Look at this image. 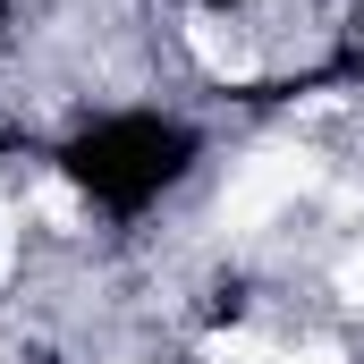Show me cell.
<instances>
[{"instance_id": "1", "label": "cell", "mask_w": 364, "mask_h": 364, "mask_svg": "<svg viewBox=\"0 0 364 364\" xmlns=\"http://www.w3.org/2000/svg\"><path fill=\"white\" fill-rule=\"evenodd\" d=\"M331 296H339L348 314H364V237H348V246L331 255Z\"/></svg>"}]
</instances>
